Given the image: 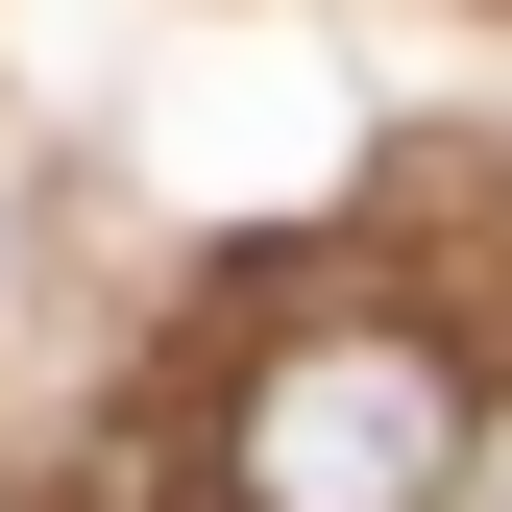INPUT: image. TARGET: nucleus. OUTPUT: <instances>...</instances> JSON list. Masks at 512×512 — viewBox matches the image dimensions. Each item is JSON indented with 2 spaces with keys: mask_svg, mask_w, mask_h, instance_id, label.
Wrapping results in <instances>:
<instances>
[{
  "mask_svg": "<svg viewBox=\"0 0 512 512\" xmlns=\"http://www.w3.org/2000/svg\"><path fill=\"white\" fill-rule=\"evenodd\" d=\"M439 464H464L439 342H317V366H269V415H244V512H439Z\"/></svg>",
  "mask_w": 512,
  "mask_h": 512,
  "instance_id": "1",
  "label": "nucleus"
}]
</instances>
